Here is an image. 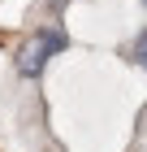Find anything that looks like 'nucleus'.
Masks as SVG:
<instances>
[{
    "mask_svg": "<svg viewBox=\"0 0 147 152\" xmlns=\"http://www.w3.org/2000/svg\"><path fill=\"white\" fill-rule=\"evenodd\" d=\"M65 44H69V39L61 35L56 26H48V31H39V35H35L30 44L22 48V57H17V70H22L26 78H35V74H39V70L48 65V57H52V52H61Z\"/></svg>",
    "mask_w": 147,
    "mask_h": 152,
    "instance_id": "f257e3e1",
    "label": "nucleus"
},
{
    "mask_svg": "<svg viewBox=\"0 0 147 152\" xmlns=\"http://www.w3.org/2000/svg\"><path fill=\"white\" fill-rule=\"evenodd\" d=\"M134 61H138V65H147V35L138 39V48H134Z\"/></svg>",
    "mask_w": 147,
    "mask_h": 152,
    "instance_id": "f03ea898",
    "label": "nucleus"
}]
</instances>
